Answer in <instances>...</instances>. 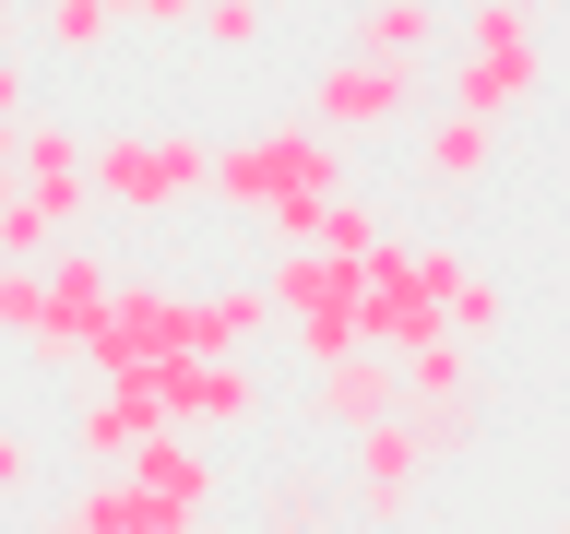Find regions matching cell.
Returning a JSON list of instances; mask_svg holds the SVG:
<instances>
[{
  "mask_svg": "<svg viewBox=\"0 0 570 534\" xmlns=\"http://www.w3.org/2000/svg\"><path fill=\"white\" fill-rule=\"evenodd\" d=\"M463 380H475V345H463V333L404 356V404H463Z\"/></svg>",
  "mask_w": 570,
  "mask_h": 534,
  "instance_id": "obj_19",
  "label": "cell"
},
{
  "mask_svg": "<svg viewBox=\"0 0 570 534\" xmlns=\"http://www.w3.org/2000/svg\"><path fill=\"white\" fill-rule=\"evenodd\" d=\"M190 12H203V0H131V12H119V24H155V36H190Z\"/></svg>",
  "mask_w": 570,
  "mask_h": 534,
  "instance_id": "obj_26",
  "label": "cell"
},
{
  "mask_svg": "<svg viewBox=\"0 0 570 534\" xmlns=\"http://www.w3.org/2000/svg\"><path fill=\"white\" fill-rule=\"evenodd\" d=\"M190 36H203L214 60H249V48L274 36V0H203V12H190Z\"/></svg>",
  "mask_w": 570,
  "mask_h": 534,
  "instance_id": "obj_20",
  "label": "cell"
},
{
  "mask_svg": "<svg viewBox=\"0 0 570 534\" xmlns=\"http://www.w3.org/2000/svg\"><path fill=\"white\" fill-rule=\"evenodd\" d=\"M416 167L440 178V190L488 178L499 167V119H475V107H428V119H416Z\"/></svg>",
  "mask_w": 570,
  "mask_h": 534,
  "instance_id": "obj_14",
  "label": "cell"
},
{
  "mask_svg": "<svg viewBox=\"0 0 570 534\" xmlns=\"http://www.w3.org/2000/svg\"><path fill=\"white\" fill-rule=\"evenodd\" d=\"M297 119H321L333 142H404L428 119V71L416 60H321L309 83H297Z\"/></svg>",
  "mask_w": 570,
  "mask_h": 534,
  "instance_id": "obj_4",
  "label": "cell"
},
{
  "mask_svg": "<svg viewBox=\"0 0 570 534\" xmlns=\"http://www.w3.org/2000/svg\"><path fill=\"white\" fill-rule=\"evenodd\" d=\"M83 190L131 226H167L214 190V142L203 131H96L83 142Z\"/></svg>",
  "mask_w": 570,
  "mask_h": 534,
  "instance_id": "obj_3",
  "label": "cell"
},
{
  "mask_svg": "<svg viewBox=\"0 0 570 534\" xmlns=\"http://www.w3.org/2000/svg\"><path fill=\"white\" fill-rule=\"evenodd\" d=\"M416 274H428V297H440V320H452L463 345H488L499 320H511V297H499V274H475V261H463V249L416 238Z\"/></svg>",
  "mask_w": 570,
  "mask_h": 534,
  "instance_id": "obj_11",
  "label": "cell"
},
{
  "mask_svg": "<svg viewBox=\"0 0 570 534\" xmlns=\"http://www.w3.org/2000/svg\"><path fill=\"white\" fill-rule=\"evenodd\" d=\"M356 333H368L381 356H416V345L452 333L440 297H428V274H416V238H381L368 261H356Z\"/></svg>",
  "mask_w": 570,
  "mask_h": 534,
  "instance_id": "obj_7",
  "label": "cell"
},
{
  "mask_svg": "<svg viewBox=\"0 0 570 534\" xmlns=\"http://www.w3.org/2000/svg\"><path fill=\"white\" fill-rule=\"evenodd\" d=\"M404 416H416L428 463H452V452H475V392H463V404H404Z\"/></svg>",
  "mask_w": 570,
  "mask_h": 534,
  "instance_id": "obj_22",
  "label": "cell"
},
{
  "mask_svg": "<svg viewBox=\"0 0 570 534\" xmlns=\"http://www.w3.org/2000/svg\"><path fill=\"white\" fill-rule=\"evenodd\" d=\"M36 36H48L60 60H107V36H119V12H107V0H36Z\"/></svg>",
  "mask_w": 570,
  "mask_h": 534,
  "instance_id": "obj_18",
  "label": "cell"
},
{
  "mask_svg": "<svg viewBox=\"0 0 570 534\" xmlns=\"http://www.w3.org/2000/svg\"><path fill=\"white\" fill-rule=\"evenodd\" d=\"M392 404H404V356H381V345H345L333 368H309V416L321 427H368Z\"/></svg>",
  "mask_w": 570,
  "mask_h": 534,
  "instance_id": "obj_10",
  "label": "cell"
},
{
  "mask_svg": "<svg viewBox=\"0 0 570 534\" xmlns=\"http://www.w3.org/2000/svg\"><path fill=\"white\" fill-rule=\"evenodd\" d=\"M285 345L309 356V368H333L345 345H368V333H356V285H345V297H309V309H285Z\"/></svg>",
  "mask_w": 570,
  "mask_h": 534,
  "instance_id": "obj_17",
  "label": "cell"
},
{
  "mask_svg": "<svg viewBox=\"0 0 570 534\" xmlns=\"http://www.w3.org/2000/svg\"><path fill=\"white\" fill-rule=\"evenodd\" d=\"M416 475H428V439H416L404 404L368 416V427H345V498L368 511V523H404V511H416Z\"/></svg>",
  "mask_w": 570,
  "mask_h": 534,
  "instance_id": "obj_8",
  "label": "cell"
},
{
  "mask_svg": "<svg viewBox=\"0 0 570 534\" xmlns=\"http://www.w3.org/2000/svg\"><path fill=\"white\" fill-rule=\"evenodd\" d=\"M36 487V439H24V427H0V498H24Z\"/></svg>",
  "mask_w": 570,
  "mask_h": 534,
  "instance_id": "obj_24",
  "label": "cell"
},
{
  "mask_svg": "<svg viewBox=\"0 0 570 534\" xmlns=\"http://www.w3.org/2000/svg\"><path fill=\"white\" fill-rule=\"evenodd\" d=\"M107 297H119V261H107V249H83V238H60V249H48V320L24 333V345H36V368H96Z\"/></svg>",
  "mask_w": 570,
  "mask_h": 534,
  "instance_id": "obj_6",
  "label": "cell"
},
{
  "mask_svg": "<svg viewBox=\"0 0 570 534\" xmlns=\"http://www.w3.org/2000/svg\"><path fill=\"white\" fill-rule=\"evenodd\" d=\"M392 238V226H381V214H368V202H356V190H345V202H333V214H321V249H333V261H368V249H381Z\"/></svg>",
  "mask_w": 570,
  "mask_h": 534,
  "instance_id": "obj_23",
  "label": "cell"
},
{
  "mask_svg": "<svg viewBox=\"0 0 570 534\" xmlns=\"http://www.w3.org/2000/svg\"><path fill=\"white\" fill-rule=\"evenodd\" d=\"M0 119H36V71H24V48H0Z\"/></svg>",
  "mask_w": 570,
  "mask_h": 534,
  "instance_id": "obj_25",
  "label": "cell"
},
{
  "mask_svg": "<svg viewBox=\"0 0 570 534\" xmlns=\"http://www.w3.org/2000/svg\"><path fill=\"white\" fill-rule=\"evenodd\" d=\"M12 178L48 190V202H71V214H96V190H83V131H71V119H12Z\"/></svg>",
  "mask_w": 570,
  "mask_h": 534,
  "instance_id": "obj_13",
  "label": "cell"
},
{
  "mask_svg": "<svg viewBox=\"0 0 570 534\" xmlns=\"http://www.w3.org/2000/svg\"><path fill=\"white\" fill-rule=\"evenodd\" d=\"M214 202L249 214L274 249H321V214L345 202V142L321 119H262V131L214 142Z\"/></svg>",
  "mask_w": 570,
  "mask_h": 534,
  "instance_id": "obj_1",
  "label": "cell"
},
{
  "mask_svg": "<svg viewBox=\"0 0 570 534\" xmlns=\"http://www.w3.org/2000/svg\"><path fill=\"white\" fill-rule=\"evenodd\" d=\"M547 96V48H534L523 12H499V0H463L452 12V48H440V107H475V119H523Z\"/></svg>",
  "mask_w": 570,
  "mask_h": 534,
  "instance_id": "obj_2",
  "label": "cell"
},
{
  "mask_svg": "<svg viewBox=\"0 0 570 534\" xmlns=\"http://www.w3.org/2000/svg\"><path fill=\"white\" fill-rule=\"evenodd\" d=\"M142 487L155 498H178V511H214V452L203 439H190V427H155V439H142V463H131Z\"/></svg>",
  "mask_w": 570,
  "mask_h": 534,
  "instance_id": "obj_15",
  "label": "cell"
},
{
  "mask_svg": "<svg viewBox=\"0 0 570 534\" xmlns=\"http://www.w3.org/2000/svg\"><path fill=\"white\" fill-rule=\"evenodd\" d=\"M119 380H131L167 427H190V439L262 427V368H249V356H167V368H119Z\"/></svg>",
  "mask_w": 570,
  "mask_h": 534,
  "instance_id": "obj_5",
  "label": "cell"
},
{
  "mask_svg": "<svg viewBox=\"0 0 570 534\" xmlns=\"http://www.w3.org/2000/svg\"><path fill=\"white\" fill-rule=\"evenodd\" d=\"M36 534H83V523H71V511H60V523H36Z\"/></svg>",
  "mask_w": 570,
  "mask_h": 534,
  "instance_id": "obj_29",
  "label": "cell"
},
{
  "mask_svg": "<svg viewBox=\"0 0 570 534\" xmlns=\"http://www.w3.org/2000/svg\"><path fill=\"white\" fill-rule=\"evenodd\" d=\"M356 60H440L452 48V0H356Z\"/></svg>",
  "mask_w": 570,
  "mask_h": 534,
  "instance_id": "obj_12",
  "label": "cell"
},
{
  "mask_svg": "<svg viewBox=\"0 0 570 534\" xmlns=\"http://www.w3.org/2000/svg\"><path fill=\"white\" fill-rule=\"evenodd\" d=\"M12 36H24V0H0V48H12Z\"/></svg>",
  "mask_w": 570,
  "mask_h": 534,
  "instance_id": "obj_27",
  "label": "cell"
},
{
  "mask_svg": "<svg viewBox=\"0 0 570 534\" xmlns=\"http://www.w3.org/2000/svg\"><path fill=\"white\" fill-rule=\"evenodd\" d=\"M155 404H142L131 380H107V392H71V452H83V475H131L142 439H155Z\"/></svg>",
  "mask_w": 570,
  "mask_h": 534,
  "instance_id": "obj_9",
  "label": "cell"
},
{
  "mask_svg": "<svg viewBox=\"0 0 570 534\" xmlns=\"http://www.w3.org/2000/svg\"><path fill=\"white\" fill-rule=\"evenodd\" d=\"M249 511H262V534H333V511H321V487H309V475H274Z\"/></svg>",
  "mask_w": 570,
  "mask_h": 534,
  "instance_id": "obj_21",
  "label": "cell"
},
{
  "mask_svg": "<svg viewBox=\"0 0 570 534\" xmlns=\"http://www.w3.org/2000/svg\"><path fill=\"white\" fill-rule=\"evenodd\" d=\"M60 238H83L71 202H48V190H12V202H0V261H48Z\"/></svg>",
  "mask_w": 570,
  "mask_h": 534,
  "instance_id": "obj_16",
  "label": "cell"
},
{
  "mask_svg": "<svg viewBox=\"0 0 570 534\" xmlns=\"http://www.w3.org/2000/svg\"><path fill=\"white\" fill-rule=\"evenodd\" d=\"M499 12H523V24H534V12H547V0H499Z\"/></svg>",
  "mask_w": 570,
  "mask_h": 534,
  "instance_id": "obj_28",
  "label": "cell"
}]
</instances>
